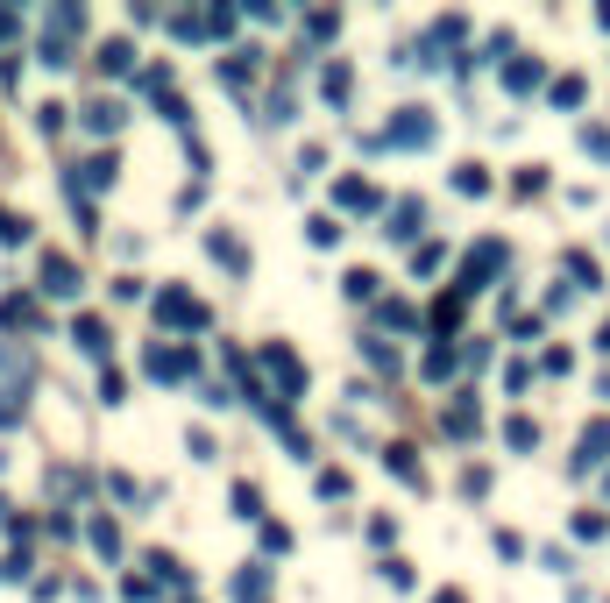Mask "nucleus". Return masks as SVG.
Segmentation results:
<instances>
[{
	"mask_svg": "<svg viewBox=\"0 0 610 603\" xmlns=\"http://www.w3.org/2000/svg\"><path fill=\"white\" fill-rule=\"evenodd\" d=\"M86 29V8H50V36H43V64H71V36Z\"/></svg>",
	"mask_w": 610,
	"mask_h": 603,
	"instance_id": "nucleus-1",
	"label": "nucleus"
},
{
	"mask_svg": "<svg viewBox=\"0 0 610 603\" xmlns=\"http://www.w3.org/2000/svg\"><path fill=\"white\" fill-rule=\"evenodd\" d=\"M142 369H149V376H164V384H185V376L199 369V355H192V348H149Z\"/></svg>",
	"mask_w": 610,
	"mask_h": 603,
	"instance_id": "nucleus-2",
	"label": "nucleus"
},
{
	"mask_svg": "<svg viewBox=\"0 0 610 603\" xmlns=\"http://www.w3.org/2000/svg\"><path fill=\"white\" fill-rule=\"evenodd\" d=\"M157 320H164V327H206V306H199L192 291H178V284H171V291L157 298Z\"/></svg>",
	"mask_w": 610,
	"mask_h": 603,
	"instance_id": "nucleus-3",
	"label": "nucleus"
},
{
	"mask_svg": "<svg viewBox=\"0 0 610 603\" xmlns=\"http://www.w3.org/2000/svg\"><path fill=\"white\" fill-rule=\"evenodd\" d=\"M603 462H610V419L582 426V440H575V476H589V469H603Z\"/></svg>",
	"mask_w": 610,
	"mask_h": 603,
	"instance_id": "nucleus-4",
	"label": "nucleus"
},
{
	"mask_svg": "<svg viewBox=\"0 0 610 603\" xmlns=\"http://www.w3.org/2000/svg\"><path fill=\"white\" fill-rule=\"evenodd\" d=\"M376 142H405V149L419 142V149H426V142H433V114H426V107H405V114H398L384 135H376Z\"/></svg>",
	"mask_w": 610,
	"mask_h": 603,
	"instance_id": "nucleus-5",
	"label": "nucleus"
},
{
	"mask_svg": "<svg viewBox=\"0 0 610 603\" xmlns=\"http://www.w3.org/2000/svg\"><path fill=\"white\" fill-rule=\"evenodd\" d=\"M43 291L50 298H79V263H71V256H43Z\"/></svg>",
	"mask_w": 610,
	"mask_h": 603,
	"instance_id": "nucleus-6",
	"label": "nucleus"
},
{
	"mask_svg": "<svg viewBox=\"0 0 610 603\" xmlns=\"http://www.w3.org/2000/svg\"><path fill=\"white\" fill-rule=\"evenodd\" d=\"M114 185V157H86L79 171H71V199H79V192H107Z\"/></svg>",
	"mask_w": 610,
	"mask_h": 603,
	"instance_id": "nucleus-7",
	"label": "nucleus"
},
{
	"mask_svg": "<svg viewBox=\"0 0 610 603\" xmlns=\"http://www.w3.org/2000/svg\"><path fill=\"white\" fill-rule=\"evenodd\" d=\"M334 199H341L348 213H376V206H384V192H376L369 178H341V185H334Z\"/></svg>",
	"mask_w": 610,
	"mask_h": 603,
	"instance_id": "nucleus-8",
	"label": "nucleus"
},
{
	"mask_svg": "<svg viewBox=\"0 0 610 603\" xmlns=\"http://www.w3.org/2000/svg\"><path fill=\"white\" fill-rule=\"evenodd\" d=\"M419 228H426V206H419V199H398V206H391V228H384V235H391V242H412Z\"/></svg>",
	"mask_w": 610,
	"mask_h": 603,
	"instance_id": "nucleus-9",
	"label": "nucleus"
},
{
	"mask_svg": "<svg viewBox=\"0 0 610 603\" xmlns=\"http://www.w3.org/2000/svg\"><path fill=\"white\" fill-rule=\"evenodd\" d=\"M206 249L227 263V270H235V277H249V256H242V242L235 235H227V228H206Z\"/></svg>",
	"mask_w": 610,
	"mask_h": 603,
	"instance_id": "nucleus-10",
	"label": "nucleus"
},
{
	"mask_svg": "<svg viewBox=\"0 0 610 603\" xmlns=\"http://www.w3.org/2000/svg\"><path fill=\"white\" fill-rule=\"evenodd\" d=\"M121 114H128V107H121V100H93V107H86V114H79V121H86V128H93V135H114V128H121Z\"/></svg>",
	"mask_w": 610,
	"mask_h": 603,
	"instance_id": "nucleus-11",
	"label": "nucleus"
},
{
	"mask_svg": "<svg viewBox=\"0 0 610 603\" xmlns=\"http://www.w3.org/2000/svg\"><path fill=\"white\" fill-rule=\"evenodd\" d=\"M235 603H270V575H263L256 561H249V568L235 575Z\"/></svg>",
	"mask_w": 610,
	"mask_h": 603,
	"instance_id": "nucleus-12",
	"label": "nucleus"
},
{
	"mask_svg": "<svg viewBox=\"0 0 610 603\" xmlns=\"http://www.w3.org/2000/svg\"><path fill=\"white\" fill-rule=\"evenodd\" d=\"M220 79H227V86H235V93H242V86L256 79V50H235V57H227V64H220Z\"/></svg>",
	"mask_w": 610,
	"mask_h": 603,
	"instance_id": "nucleus-13",
	"label": "nucleus"
},
{
	"mask_svg": "<svg viewBox=\"0 0 610 603\" xmlns=\"http://www.w3.org/2000/svg\"><path fill=\"white\" fill-rule=\"evenodd\" d=\"M71 341H79L93 362H107V327H100V320H79V327H71Z\"/></svg>",
	"mask_w": 610,
	"mask_h": 603,
	"instance_id": "nucleus-14",
	"label": "nucleus"
},
{
	"mask_svg": "<svg viewBox=\"0 0 610 603\" xmlns=\"http://www.w3.org/2000/svg\"><path fill=\"white\" fill-rule=\"evenodd\" d=\"M43 313L29 306V298H0V327H36Z\"/></svg>",
	"mask_w": 610,
	"mask_h": 603,
	"instance_id": "nucleus-15",
	"label": "nucleus"
},
{
	"mask_svg": "<svg viewBox=\"0 0 610 603\" xmlns=\"http://www.w3.org/2000/svg\"><path fill=\"white\" fill-rule=\"evenodd\" d=\"M86 540H93V547H100L107 561L121 554V533H114V518H93V525H86Z\"/></svg>",
	"mask_w": 610,
	"mask_h": 603,
	"instance_id": "nucleus-16",
	"label": "nucleus"
},
{
	"mask_svg": "<svg viewBox=\"0 0 610 603\" xmlns=\"http://www.w3.org/2000/svg\"><path fill=\"white\" fill-rule=\"evenodd\" d=\"M391 476H398V483H426V469L412 462V447H391Z\"/></svg>",
	"mask_w": 610,
	"mask_h": 603,
	"instance_id": "nucleus-17",
	"label": "nucleus"
},
{
	"mask_svg": "<svg viewBox=\"0 0 610 603\" xmlns=\"http://www.w3.org/2000/svg\"><path fill=\"white\" fill-rule=\"evenodd\" d=\"M504 86H511V93H532V86H540V57H532V64H511Z\"/></svg>",
	"mask_w": 610,
	"mask_h": 603,
	"instance_id": "nucleus-18",
	"label": "nucleus"
},
{
	"mask_svg": "<svg viewBox=\"0 0 610 603\" xmlns=\"http://www.w3.org/2000/svg\"><path fill=\"white\" fill-rule=\"evenodd\" d=\"M100 71H114V79H121V71H135V50H128V43H107V50H100Z\"/></svg>",
	"mask_w": 610,
	"mask_h": 603,
	"instance_id": "nucleus-19",
	"label": "nucleus"
},
{
	"mask_svg": "<svg viewBox=\"0 0 610 603\" xmlns=\"http://www.w3.org/2000/svg\"><path fill=\"white\" fill-rule=\"evenodd\" d=\"M603 533H610L603 511H575V540H603Z\"/></svg>",
	"mask_w": 610,
	"mask_h": 603,
	"instance_id": "nucleus-20",
	"label": "nucleus"
},
{
	"mask_svg": "<svg viewBox=\"0 0 610 603\" xmlns=\"http://www.w3.org/2000/svg\"><path fill=\"white\" fill-rule=\"evenodd\" d=\"M320 86H327V100L341 107V100H348V64H327V71H320Z\"/></svg>",
	"mask_w": 610,
	"mask_h": 603,
	"instance_id": "nucleus-21",
	"label": "nucleus"
},
{
	"mask_svg": "<svg viewBox=\"0 0 610 603\" xmlns=\"http://www.w3.org/2000/svg\"><path fill=\"white\" fill-rule=\"evenodd\" d=\"M454 192H490V171L483 164H462V171H454Z\"/></svg>",
	"mask_w": 610,
	"mask_h": 603,
	"instance_id": "nucleus-22",
	"label": "nucleus"
},
{
	"mask_svg": "<svg viewBox=\"0 0 610 603\" xmlns=\"http://www.w3.org/2000/svg\"><path fill=\"white\" fill-rule=\"evenodd\" d=\"M504 440H511V447H540V426H532V419H511Z\"/></svg>",
	"mask_w": 610,
	"mask_h": 603,
	"instance_id": "nucleus-23",
	"label": "nucleus"
},
{
	"mask_svg": "<svg viewBox=\"0 0 610 603\" xmlns=\"http://www.w3.org/2000/svg\"><path fill=\"white\" fill-rule=\"evenodd\" d=\"M568 277H582V284H589V291H596V284H603V270H596V263H589V256H582V249H575V256H568Z\"/></svg>",
	"mask_w": 610,
	"mask_h": 603,
	"instance_id": "nucleus-24",
	"label": "nucleus"
},
{
	"mask_svg": "<svg viewBox=\"0 0 610 603\" xmlns=\"http://www.w3.org/2000/svg\"><path fill=\"white\" fill-rule=\"evenodd\" d=\"M235 511L256 518V511H263V490H256V483H235Z\"/></svg>",
	"mask_w": 610,
	"mask_h": 603,
	"instance_id": "nucleus-25",
	"label": "nucleus"
},
{
	"mask_svg": "<svg viewBox=\"0 0 610 603\" xmlns=\"http://www.w3.org/2000/svg\"><path fill=\"white\" fill-rule=\"evenodd\" d=\"M341 284H348V298H376V277H369V270H348Z\"/></svg>",
	"mask_w": 610,
	"mask_h": 603,
	"instance_id": "nucleus-26",
	"label": "nucleus"
},
{
	"mask_svg": "<svg viewBox=\"0 0 610 603\" xmlns=\"http://www.w3.org/2000/svg\"><path fill=\"white\" fill-rule=\"evenodd\" d=\"M313 242H320V249H334V242H341V220H327V213H320V220H313Z\"/></svg>",
	"mask_w": 610,
	"mask_h": 603,
	"instance_id": "nucleus-27",
	"label": "nucleus"
},
{
	"mask_svg": "<svg viewBox=\"0 0 610 603\" xmlns=\"http://www.w3.org/2000/svg\"><path fill=\"white\" fill-rule=\"evenodd\" d=\"M22 235H29V220H15L8 206H0V242H22Z\"/></svg>",
	"mask_w": 610,
	"mask_h": 603,
	"instance_id": "nucleus-28",
	"label": "nucleus"
},
{
	"mask_svg": "<svg viewBox=\"0 0 610 603\" xmlns=\"http://www.w3.org/2000/svg\"><path fill=\"white\" fill-rule=\"evenodd\" d=\"M447 369H454V348H433V355H426V376H433V384H440Z\"/></svg>",
	"mask_w": 610,
	"mask_h": 603,
	"instance_id": "nucleus-29",
	"label": "nucleus"
},
{
	"mask_svg": "<svg viewBox=\"0 0 610 603\" xmlns=\"http://www.w3.org/2000/svg\"><path fill=\"white\" fill-rule=\"evenodd\" d=\"M440 256H447V249H440V242H426V249H412V270H440Z\"/></svg>",
	"mask_w": 610,
	"mask_h": 603,
	"instance_id": "nucleus-30",
	"label": "nucleus"
},
{
	"mask_svg": "<svg viewBox=\"0 0 610 603\" xmlns=\"http://www.w3.org/2000/svg\"><path fill=\"white\" fill-rule=\"evenodd\" d=\"M582 149H596V157H610V128H582Z\"/></svg>",
	"mask_w": 610,
	"mask_h": 603,
	"instance_id": "nucleus-31",
	"label": "nucleus"
},
{
	"mask_svg": "<svg viewBox=\"0 0 610 603\" xmlns=\"http://www.w3.org/2000/svg\"><path fill=\"white\" fill-rule=\"evenodd\" d=\"M8 419H22V391H0V426Z\"/></svg>",
	"mask_w": 610,
	"mask_h": 603,
	"instance_id": "nucleus-32",
	"label": "nucleus"
},
{
	"mask_svg": "<svg viewBox=\"0 0 610 603\" xmlns=\"http://www.w3.org/2000/svg\"><path fill=\"white\" fill-rule=\"evenodd\" d=\"M433 603H469V596H462V589H440V596H433Z\"/></svg>",
	"mask_w": 610,
	"mask_h": 603,
	"instance_id": "nucleus-33",
	"label": "nucleus"
},
{
	"mask_svg": "<svg viewBox=\"0 0 610 603\" xmlns=\"http://www.w3.org/2000/svg\"><path fill=\"white\" fill-rule=\"evenodd\" d=\"M596 348H603V355H610V327H603V334H596Z\"/></svg>",
	"mask_w": 610,
	"mask_h": 603,
	"instance_id": "nucleus-34",
	"label": "nucleus"
}]
</instances>
